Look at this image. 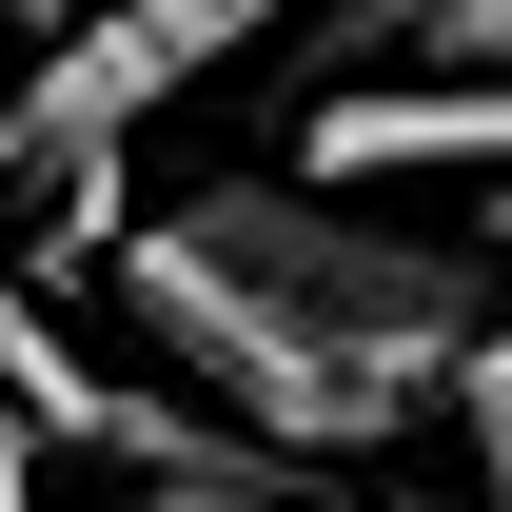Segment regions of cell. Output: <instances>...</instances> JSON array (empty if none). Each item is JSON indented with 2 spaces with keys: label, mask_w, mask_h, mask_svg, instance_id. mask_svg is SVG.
<instances>
[{
  "label": "cell",
  "mask_w": 512,
  "mask_h": 512,
  "mask_svg": "<svg viewBox=\"0 0 512 512\" xmlns=\"http://www.w3.org/2000/svg\"><path fill=\"white\" fill-rule=\"evenodd\" d=\"M158 237L197 256V276H237L256 316L296 335L335 394H375V414H434L473 355H493V316H512V276L493 256H453V237H394V217H355V197H316V178H197Z\"/></svg>",
  "instance_id": "obj_1"
},
{
  "label": "cell",
  "mask_w": 512,
  "mask_h": 512,
  "mask_svg": "<svg viewBox=\"0 0 512 512\" xmlns=\"http://www.w3.org/2000/svg\"><path fill=\"white\" fill-rule=\"evenodd\" d=\"M99 276H119V316H138V355H158V375H178L197 414H237V434L276 453V473H316V493H335V473H375V453L414 434V414H375V394H335L316 355H296V335L256 316L237 276H197V256L158 237V217H138V237L99 256Z\"/></svg>",
  "instance_id": "obj_2"
},
{
  "label": "cell",
  "mask_w": 512,
  "mask_h": 512,
  "mask_svg": "<svg viewBox=\"0 0 512 512\" xmlns=\"http://www.w3.org/2000/svg\"><path fill=\"white\" fill-rule=\"evenodd\" d=\"M237 40H276V0H99L60 60L20 79V138H40V178H60V256H119V138L178 99V79H217Z\"/></svg>",
  "instance_id": "obj_3"
},
{
  "label": "cell",
  "mask_w": 512,
  "mask_h": 512,
  "mask_svg": "<svg viewBox=\"0 0 512 512\" xmlns=\"http://www.w3.org/2000/svg\"><path fill=\"white\" fill-rule=\"evenodd\" d=\"M296 178H512V79H355L296 119Z\"/></svg>",
  "instance_id": "obj_4"
},
{
  "label": "cell",
  "mask_w": 512,
  "mask_h": 512,
  "mask_svg": "<svg viewBox=\"0 0 512 512\" xmlns=\"http://www.w3.org/2000/svg\"><path fill=\"white\" fill-rule=\"evenodd\" d=\"M0 40H40V60H60V40H79V0H0Z\"/></svg>",
  "instance_id": "obj_5"
},
{
  "label": "cell",
  "mask_w": 512,
  "mask_h": 512,
  "mask_svg": "<svg viewBox=\"0 0 512 512\" xmlns=\"http://www.w3.org/2000/svg\"><path fill=\"white\" fill-rule=\"evenodd\" d=\"M0 473H40V414H20V394H0Z\"/></svg>",
  "instance_id": "obj_6"
},
{
  "label": "cell",
  "mask_w": 512,
  "mask_h": 512,
  "mask_svg": "<svg viewBox=\"0 0 512 512\" xmlns=\"http://www.w3.org/2000/svg\"><path fill=\"white\" fill-rule=\"evenodd\" d=\"M0 178H40V138H20V99H0Z\"/></svg>",
  "instance_id": "obj_7"
},
{
  "label": "cell",
  "mask_w": 512,
  "mask_h": 512,
  "mask_svg": "<svg viewBox=\"0 0 512 512\" xmlns=\"http://www.w3.org/2000/svg\"><path fill=\"white\" fill-rule=\"evenodd\" d=\"M316 512H355V493H316Z\"/></svg>",
  "instance_id": "obj_8"
}]
</instances>
